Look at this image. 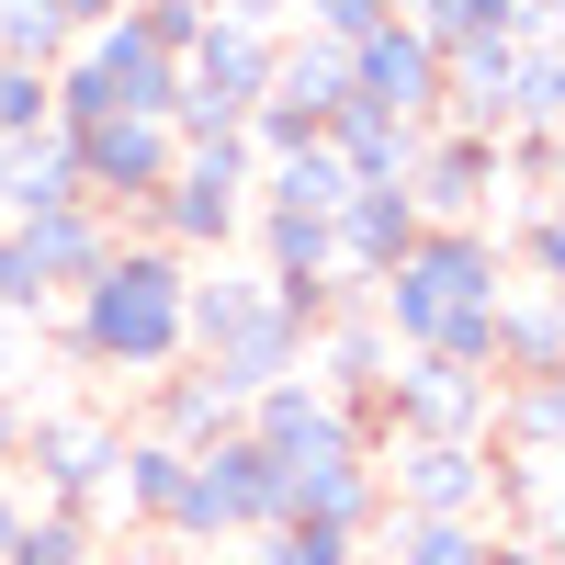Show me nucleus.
I'll list each match as a JSON object with an SVG mask.
<instances>
[{"label":"nucleus","mask_w":565,"mask_h":565,"mask_svg":"<svg viewBox=\"0 0 565 565\" xmlns=\"http://www.w3.org/2000/svg\"><path fill=\"white\" fill-rule=\"evenodd\" d=\"M181 295H193V260L159 249V238H114L103 271L79 282V295H57V351L79 373H125V385H148V373H170L181 351Z\"/></svg>","instance_id":"obj_1"},{"label":"nucleus","mask_w":565,"mask_h":565,"mask_svg":"<svg viewBox=\"0 0 565 565\" xmlns=\"http://www.w3.org/2000/svg\"><path fill=\"white\" fill-rule=\"evenodd\" d=\"M498 306H509L498 226H418L407 260L373 282V317H385L396 351H441V362H476V373L498 351Z\"/></svg>","instance_id":"obj_2"},{"label":"nucleus","mask_w":565,"mask_h":565,"mask_svg":"<svg viewBox=\"0 0 565 565\" xmlns=\"http://www.w3.org/2000/svg\"><path fill=\"white\" fill-rule=\"evenodd\" d=\"M249 181H260V148H249L238 125H226V136H181L170 181L136 204V238H159L181 260H226L238 226H249Z\"/></svg>","instance_id":"obj_3"},{"label":"nucleus","mask_w":565,"mask_h":565,"mask_svg":"<svg viewBox=\"0 0 565 565\" xmlns=\"http://www.w3.org/2000/svg\"><path fill=\"white\" fill-rule=\"evenodd\" d=\"M45 90H57V125H103V114H170L181 103V57L170 45H148V23L114 12L90 23L57 68H45Z\"/></svg>","instance_id":"obj_4"},{"label":"nucleus","mask_w":565,"mask_h":565,"mask_svg":"<svg viewBox=\"0 0 565 565\" xmlns=\"http://www.w3.org/2000/svg\"><path fill=\"white\" fill-rule=\"evenodd\" d=\"M114 238H125V215H103V204H57V215L0 226V317L45 328V317H57V295H79V282L103 271Z\"/></svg>","instance_id":"obj_5"},{"label":"nucleus","mask_w":565,"mask_h":565,"mask_svg":"<svg viewBox=\"0 0 565 565\" xmlns=\"http://www.w3.org/2000/svg\"><path fill=\"white\" fill-rule=\"evenodd\" d=\"M282 521V463L249 441V430H215L193 463H181V498H170V543H238V532H271Z\"/></svg>","instance_id":"obj_6"},{"label":"nucleus","mask_w":565,"mask_h":565,"mask_svg":"<svg viewBox=\"0 0 565 565\" xmlns=\"http://www.w3.org/2000/svg\"><path fill=\"white\" fill-rule=\"evenodd\" d=\"M487 407H498V373L441 362V351H396L385 396H373V430L385 441H487Z\"/></svg>","instance_id":"obj_7"},{"label":"nucleus","mask_w":565,"mask_h":565,"mask_svg":"<svg viewBox=\"0 0 565 565\" xmlns=\"http://www.w3.org/2000/svg\"><path fill=\"white\" fill-rule=\"evenodd\" d=\"M238 430L282 463V476H295V463H340V452H373L385 430H373L362 407H340L328 385H306V373H282V385H260L249 407H238Z\"/></svg>","instance_id":"obj_8"},{"label":"nucleus","mask_w":565,"mask_h":565,"mask_svg":"<svg viewBox=\"0 0 565 565\" xmlns=\"http://www.w3.org/2000/svg\"><path fill=\"white\" fill-rule=\"evenodd\" d=\"M68 136V159H79V193L103 204V215H136L170 181V159H181V136H170V114H103V125H57Z\"/></svg>","instance_id":"obj_9"},{"label":"nucleus","mask_w":565,"mask_h":565,"mask_svg":"<svg viewBox=\"0 0 565 565\" xmlns=\"http://www.w3.org/2000/svg\"><path fill=\"white\" fill-rule=\"evenodd\" d=\"M418 204V226H498L509 215V170H498V136H463V125H430L418 170L396 181Z\"/></svg>","instance_id":"obj_10"},{"label":"nucleus","mask_w":565,"mask_h":565,"mask_svg":"<svg viewBox=\"0 0 565 565\" xmlns=\"http://www.w3.org/2000/svg\"><path fill=\"white\" fill-rule=\"evenodd\" d=\"M373 476L407 521H487V441H373Z\"/></svg>","instance_id":"obj_11"},{"label":"nucleus","mask_w":565,"mask_h":565,"mask_svg":"<svg viewBox=\"0 0 565 565\" xmlns=\"http://www.w3.org/2000/svg\"><path fill=\"white\" fill-rule=\"evenodd\" d=\"M114 418H90V407H23V452L34 463V498L45 509H103V476H114Z\"/></svg>","instance_id":"obj_12"},{"label":"nucleus","mask_w":565,"mask_h":565,"mask_svg":"<svg viewBox=\"0 0 565 565\" xmlns=\"http://www.w3.org/2000/svg\"><path fill=\"white\" fill-rule=\"evenodd\" d=\"M351 90L385 103V114H407V125H441V45L418 34L407 12H385V23L351 45Z\"/></svg>","instance_id":"obj_13"},{"label":"nucleus","mask_w":565,"mask_h":565,"mask_svg":"<svg viewBox=\"0 0 565 565\" xmlns=\"http://www.w3.org/2000/svg\"><path fill=\"white\" fill-rule=\"evenodd\" d=\"M385 373H396V340H385V317H373V306H328V317L306 328V385H328L340 407L373 418Z\"/></svg>","instance_id":"obj_14"},{"label":"nucleus","mask_w":565,"mask_h":565,"mask_svg":"<svg viewBox=\"0 0 565 565\" xmlns=\"http://www.w3.org/2000/svg\"><path fill=\"white\" fill-rule=\"evenodd\" d=\"M418 148H430V125H407V114H385V103H351L328 114V159L351 170V193H396V181L418 170Z\"/></svg>","instance_id":"obj_15"},{"label":"nucleus","mask_w":565,"mask_h":565,"mask_svg":"<svg viewBox=\"0 0 565 565\" xmlns=\"http://www.w3.org/2000/svg\"><path fill=\"white\" fill-rule=\"evenodd\" d=\"M136 430L170 441V452H204L215 430H238V396H226L204 362H170V373H148V385H136Z\"/></svg>","instance_id":"obj_16"},{"label":"nucleus","mask_w":565,"mask_h":565,"mask_svg":"<svg viewBox=\"0 0 565 565\" xmlns=\"http://www.w3.org/2000/svg\"><path fill=\"white\" fill-rule=\"evenodd\" d=\"M282 521H317V532H351V543H373V521H385V476H373V452L295 463V476H282Z\"/></svg>","instance_id":"obj_17"},{"label":"nucleus","mask_w":565,"mask_h":565,"mask_svg":"<svg viewBox=\"0 0 565 565\" xmlns=\"http://www.w3.org/2000/svg\"><path fill=\"white\" fill-rule=\"evenodd\" d=\"M487 373H498V385H565V295H543V282H509Z\"/></svg>","instance_id":"obj_18"},{"label":"nucleus","mask_w":565,"mask_h":565,"mask_svg":"<svg viewBox=\"0 0 565 565\" xmlns=\"http://www.w3.org/2000/svg\"><path fill=\"white\" fill-rule=\"evenodd\" d=\"M181 463H193V452H170V441H148V430H125V441H114V476H103V509H90V521L159 532V521H170V498H181Z\"/></svg>","instance_id":"obj_19"},{"label":"nucleus","mask_w":565,"mask_h":565,"mask_svg":"<svg viewBox=\"0 0 565 565\" xmlns=\"http://www.w3.org/2000/svg\"><path fill=\"white\" fill-rule=\"evenodd\" d=\"M57 204H90V193H79V159H68V136H57V125H45V136H0V226L57 215Z\"/></svg>","instance_id":"obj_20"},{"label":"nucleus","mask_w":565,"mask_h":565,"mask_svg":"<svg viewBox=\"0 0 565 565\" xmlns=\"http://www.w3.org/2000/svg\"><path fill=\"white\" fill-rule=\"evenodd\" d=\"M238 238H260V282H328V215H295V204H249Z\"/></svg>","instance_id":"obj_21"},{"label":"nucleus","mask_w":565,"mask_h":565,"mask_svg":"<svg viewBox=\"0 0 565 565\" xmlns=\"http://www.w3.org/2000/svg\"><path fill=\"white\" fill-rule=\"evenodd\" d=\"M249 204H295V215H340V204H351V170L328 159V136H306V148H282V159H260V181H249Z\"/></svg>","instance_id":"obj_22"},{"label":"nucleus","mask_w":565,"mask_h":565,"mask_svg":"<svg viewBox=\"0 0 565 565\" xmlns=\"http://www.w3.org/2000/svg\"><path fill=\"white\" fill-rule=\"evenodd\" d=\"M373 532H385L373 565H487V543H498L487 521H407V509H385Z\"/></svg>","instance_id":"obj_23"},{"label":"nucleus","mask_w":565,"mask_h":565,"mask_svg":"<svg viewBox=\"0 0 565 565\" xmlns=\"http://www.w3.org/2000/svg\"><path fill=\"white\" fill-rule=\"evenodd\" d=\"M0 565H114V554H103V521H90V509H45V498H34Z\"/></svg>","instance_id":"obj_24"},{"label":"nucleus","mask_w":565,"mask_h":565,"mask_svg":"<svg viewBox=\"0 0 565 565\" xmlns=\"http://www.w3.org/2000/svg\"><path fill=\"white\" fill-rule=\"evenodd\" d=\"M498 260H509V282L565 295V215H554V204H509V215H498Z\"/></svg>","instance_id":"obj_25"},{"label":"nucleus","mask_w":565,"mask_h":565,"mask_svg":"<svg viewBox=\"0 0 565 565\" xmlns=\"http://www.w3.org/2000/svg\"><path fill=\"white\" fill-rule=\"evenodd\" d=\"M226 565H362L351 532H317V521H271V532H238Z\"/></svg>","instance_id":"obj_26"},{"label":"nucleus","mask_w":565,"mask_h":565,"mask_svg":"<svg viewBox=\"0 0 565 565\" xmlns=\"http://www.w3.org/2000/svg\"><path fill=\"white\" fill-rule=\"evenodd\" d=\"M554 125H565V57L521 45V68H509V136H554Z\"/></svg>","instance_id":"obj_27"},{"label":"nucleus","mask_w":565,"mask_h":565,"mask_svg":"<svg viewBox=\"0 0 565 565\" xmlns=\"http://www.w3.org/2000/svg\"><path fill=\"white\" fill-rule=\"evenodd\" d=\"M68 45H79V23L57 12V0H0V57L12 68H57Z\"/></svg>","instance_id":"obj_28"},{"label":"nucleus","mask_w":565,"mask_h":565,"mask_svg":"<svg viewBox=\"0 0 565 565\" xmlns=\"http://www.w3.org/2000/svg\"><path fill=\"white\" fill-rule=\"evenodd\" d=\"M498 170H509V204H554V181H565L554 136H498Z\"/></svg>","instance_id":"obj_29"},{"label":"nucleus","mask_w":565,"mask_h":565,"mask_svg":"<svg viewBox=\"0 0 565 565\" xmlns=\"http://www.w3.org/2000/svg\"><path fill=\"white\" fill-rule=\"evenodd\" d=\"M45 125H57L45 68H12V57H0V136H45Z\"/></svg>","instance_id":"obj_30"},{"label":"nucleus","mask_w":565,"mask_h":565,"mask_svg":"<svg viewBox=\"0 0 565 565\" xmlns=\"http://www.w3.org/2000/svg\"><path fill=\"white\" fill-rule=\"evenodd\" d=\"M385 23V0H295V34H328V45H362Z\"/></svg>","instance_id":"obj_31"},{"label":"nucleus","mask_w":565,"mask_h":565,"mask_svg":"<svg viewBox=\"0 0 565 565\" xmlns=\"http://www.w3.org/2000/svg\"><path fill=\"white\" fill-rule=\"evenodd\" d=\"M136 23H148V45H170V57H193V34H204L215 12H204V0H148Z\"/></svg>","instance_id":"obj_32"},{"label":"nucleus","mask_w":565,"mask_h":565,"mask_svg":"<svg viewBox=\"0 0 565 565\" xmlns=\"http://www.w3.org/2000/svg\"><path fill=\"white\" fill-rule=\"evenodd\" d=\"M23 509H34V498H23V476H12V463H0V554H12V532H23Z\"/></svg>","instance_id":"obj_33"},{"label":"nucleus","mask_w":565,"mask_h":565,"mask_svg":"<svg viewBox=\"0 0 565 565\" xmlns=\"http://www.w3.org/2000/svg\"><path fill=\"white\" fill-rule=\"evenodd\" d=\"M487 565H554V543H509V532H498V543H487Z\"/></svg>","instance_id":"obj_34"},{"label":"nucleus","mask_w":565,"mask_h":565,"mask_svg":"<svg viewBox=\"0 0 565 565\" xmlns=\"http://www.w3.org/2000/svg\"><path fill=\"white\" fill-rule=\"evenodd\" d=\"M57 12H68V23L90 34V23H114V12H125V0H57Z\"/></svg>","instance_id":"obj_35"},{"label":"nucleus","mask_w":565,"mask_h":565,"mask_svg":"<svg viewBox=\"0 0 565 565\" xmlns=\"http://www.w3.org/2000/svg\"><path fill=\"white\" fill-rule=\"evenodd\" d=\"M23 452V396H0V463Z\"/></svg>","instance_id":"obj_36"},{"label":"nucleus","mask_w":565,"mask_h":565,"mask_svg":"<svg viewBox=\"0 0 565 565\" xmlns=\"http://www.w3.org/2000/svg\"><path fill=\"white\" fill-rule=\"evenodd\" d=\"M125 12H148V0H125Z\"/></svg>","instance_id":"obj_37"},{"label":"nucleus","mask_w":565,"mask_h":565,"mask_svg":"<svg viewBox=\"0 0 565 565\" xmlns=\"http://www.w3.org/2000/svg\"><path fill=\"white\" fill-rule=\"evenodd\" d=\"M362 565H373V554H362Z\"/></svg>","instance_id":"obj_38"}]
</instances>
